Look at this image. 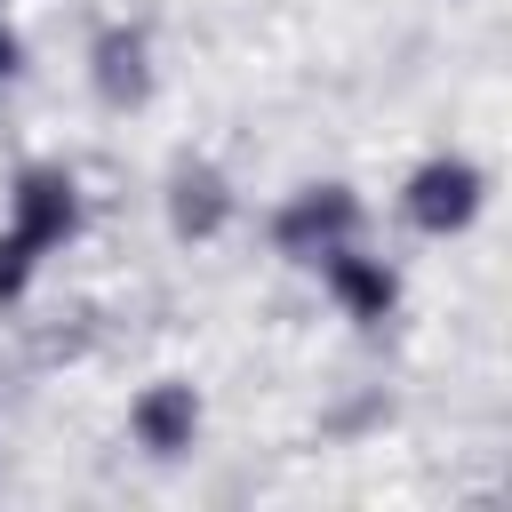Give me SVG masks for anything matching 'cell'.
<instances>
[{
	"label": "cell",
	"instance_id": "3",
	"mask_svg": "<svg viewBox=\"0 0 512 512\" xmlns=\"http://www.w3.org/2000/svg\"><path fill=\"white\" fill-rule=\"evenodd\" d=\"M8 72H16V32L0 24V80H8Z\"/></svg>",
	"mask_w": 512,
	"mask_h": 512
},
{
	"label": "cell",
	"instance_id": "1",
	"mask_svg": "<svg viewBox=\"0 0 512 512\" xmlns=\"http://www.w3.org/2000/svg\"><path fill=\"white\" fill-rule=\"evenodd\" d=\"M480 200H488V184H480V168H464V160H432V168L408 184V216H416L424 232H464V224L480 216Z\"/></svg>",
	"mask_w": 512,
	"mask_h": 512
},
{
	"label": "cell",
	"instance_id": "2",
	"mask_svg": "<svg viewBox=\"0 0 512 512\" xmlns=\"http://www.w3.org/2000/svg\"><path fill=\"white\" fill-rule=\"evenodd\" d=\"M192 432H200V392H192V384H152V392L136 400V440H144L152 456H184Z\"/></svg>",
	"mask_w": 512,
	"mask_h": 512
}]
</instances>
